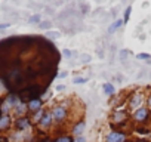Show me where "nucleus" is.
Masks as SVG:
<instances>
[{"mask_svg":"<svg viewBox=\"0 0 151 142\" xmlns=\"http://www.w3.org/2000/svg\"><path fill=\"white\" fill-rule=\"evenodd\" d=\"M50 114H52V118H53L56 123H61V121H64L65 117H67V110H65L64 105H58V107H55V108L52 110Z\"/></svg>","mask_w":151,"mask_h":142,"instance_id":"obj_1","label":"nucleus"},{"mask_svg":"<svg viewBox=\"0 0 151 142\" xmlns=\"http://www.w3.org/2000/svg\"><path fill=\"white\" fill-rule=\"evenodd\" d=\"M148 118H150V110L148 108H139L133 114V120L138 121V123H145Z\"/></svg>","mask_w":151,"mask_h":142,"instance_id":"obj_2","label":"nucleus"},{"mask_svg":"<svg viewBox=\"0 0 151 142\" xmlns=\"http://www.w3.org/2000/svg\"><path fill=\"white\" fill-rule=\"evenodd\" d=\"M124 139H126V135L122 132H117V130L110 132L107 136V142H124Z\"/></svg>","mask_w":151,"mask_h":142,"instance_id":"obj_3","label":"nucleus"},{"mask_svg":"<svg viewBox=\"0 0 151 142\" xmlns=\"http://www.w3.org/2000/svg\"><path fill=\"white\" fill-rule=\"evenodd\" d=\"M142 99H144L142 93H133L132 98H130V101H129V107L132 110H139V107L142 104Z\"/></svg>","mask_w":151,"mask_h":142,"instance_id":"obj_4","label":"nucleus"},{"mask_svg":"<svg viewBox=\"0 0 151 142\" xmlns=\"http://www.w3.org/2000/svg\"><path fill=\"white\" fill-rule=\"evenodd\" d=\"M113 121H116V124H124L127 121V113L123 110H119L113 114Z\"/></svg>","mask_w":151,"mask_h":142,"instance_id":"obj_5","label":"nucleus"},{"mask_svg":"<svg viewBox=\"0 0 151 142\" xmlns=\"http://www.w3.org/2000/svg\"><path fill=\"white\" fill-rule=\"evenodd\" d=\"M27 108L30 110V111H39V110H42V99H39V98H36V99H31L30 102H28V105H27Z\"/></svg>","mask_w":151,"mask_h":142,"instance_id":"obj_6","label":"nucleus"},{"mask_svg":"<svg viewBox=\"0 0 151 142\" xmlns=\"http://www.w3.org/2000/svg\"><path fill=\"white\" fill-rule=\"evenodd\" d=\"M52 114L50 113H45V115L42 117V120H40V127H49L50 126V123H52Z\"/></svg>","mask_w":151,"mask_h":142,"instance_id":"obj_7","label":"nucleus"},{"mask_svg":"<svg viewBox=\"0 0 151 142\" xmlns=\"http://www.w3.org/2000/svg\"><path fill=\"white\" fill-rule=\"evenodd\" d=\"M17 127L19 129V130H25L27 127H30V120L27 118V117H21V118H18L17 120Z\"/></svg>","mask_w":151,"mask_h":142,"instance_id":"obj_8","label":"nucleus"},{"mask_svg":"<svg viewBox=\"0 0 151 142\" xmlns=\"http://www.w3.org/2000/svg\"><path fill=\"white\" fill-rule=\"evenodd\" d=\"M11 126V117L9 115H2L0 117V130H6Z\"/></svg>","mask_w":151,"mask_h":142,"instance_id":"obj_9","label":"nucleus"},{"mask_svg":"<svg viewBox=\"0 0 151 142\" xmlns=\"http://www.w3.org/2000/svg\"><path fill=\"white\" fill-rule=\"evenodd\" d=\"M83 129H85V121L82 120V121H79L77 124L73 127V133H74V135H80V133L83 132Z\"/></svg>","mask_w":151,"mask_h":142,"instance_id":"obj_10","label":"nucleus"},{"mask_svg":"<svg viewBox=\"0 0 151 142\" xmlns=\"http://www.w3.org/2000/svg\"><path fill=\"white\" fill-rule=\"evenodd\" d=\"M102 89H104V92H105L107 95H113V93L116 92V89H114V86H113L111 83H104V85H102Z\"/></svg>","mask_w":151,"mask_h":142,"instance_id":"obj_11","label":"nucleus"},{"mask_svg":"<svg viewBox=\"0 0 151 142\" xmlns=\"http://www.w3.org/2000/svg\"><path fill=\"white\" fill-rule=\"evenodd\" d=\"M123 24H124V21H123V19H117V21H116V22H114V24H113V25L108 28V33H114V31H116L117 28H120Z\"/></svg>","mask_w":151,"mask_h":142,"instance_id":"obj_12","label":"nucleus"},{"mask_svg":"<svg viewBox=\"0 0 151 142\" xmlns=\"http://www.w3.org/2000/svg\"><path fill=\"white\" fill-rule=\"evenodd\" d=\"M43 115H45V111H43V110H39V111L36 113V115L33 117V120H34L36 123H40V120H42Z\"/></svg>","mask_w":151,"mask_h":142,"instance_id":"obj_13","label":"nucleus"},{"mask_svg":"<svg viewBox=\"0 0 151 142\" xmlns=\"http://www.w3.org/2000/svg\"><path fill=\"white\" fill-rule=\"evenodd\" d=\"M55 142H74V141H73V138H71V136H68V135H67V136H59V138H56V141H55Z\"/></svg>","mask_w":151,"mask_h":142,"instance_id":"obj_14","label":"nucleus"},{"mask_svg":"<svg viewBox=\"0 0 151 142\" xmlns=\"http://www.w3.org/2000/svg\"><path fill=\"white\" fill-rule=\"evenodd\" d=\"M25 110H27V107H25L24 104H19V105L17 107V114H24Z\"/></svg>","mask_w":151,"mask_h":142,"instance_id":"obj_15","label":"nucleus"},{"mask_svg":"<svg viewBox=\"0 0 151 142\" xmlns=\"http://www.w3.org/2000/svg\"><path fill=\"white\" fill-rule=\"evenodd\" d=\"M88 79H85V77H76L74 80H73V83L74 85H82V83H85Z\"/></svg>","mask_w":151,"mask_h":142,"instance_id":"obj_16","label":"nucleus"},{"mask_svg":"<svg viewBox=\"0 0 151 142\" xmlns=\"http://www.w3.org/2000/svg\"><path fill=\"white\" fill-rule=\"evenodd\" d=\"M46 36H49L50 39H58L61 34H59V31H49V33H46Z\"/></svg>","mask_w":151,"mask_h":142,"instance_id":"obj_17","label":"nucleus"},{"mask_svg":"<svg viewBox=\"0 0 151 142\" xmlns=\"http://www.w3.org/2000/svg\"><path fill=\"white\" fill-rule=\"evenodd\" d=\"M130 11H132V6H129L127 9H126V12H124V22H127L129 21V18H130Z\"/></svg>","mask_w":151,"mask_h":142,"instance_id":"obj_18","label":"nucleus"},{"mask_svg":"<svg viewBox=\"0 0 151 142\" xmlns=\"http://www.w3.org/2000/svg\"><path fill=\"white\" fill-rule=\"evenodd\" d=\"M136 132H138V133H141V135H148V133H150V130H148L147 127H138V129H136Z\"/></svg>","mask_w":151,"mask_h":142,"instance_id":"obj_19","label":"nucleus"},{"mask_svg":"<svg viewBox=\"0 0 151 142\" xmlns=\"http://www.w3.org/2000/svg\"><path fill=\"white\" fill-rule=\"evenodd\" d=\"M39 27H40V28H50V22H49V21L40 22V24H39Z\"/></svg>","mask_w":151,"mask_h":142,"instance_id":"obj_20","label":"nucleus"},{"mask_svg":"<svg viewBox=\"0 0 151 142\" xmlns=\"http://www.w3.org/2000/svg\"><path fill=\"white\" fill-rule=\"evenodd\" d=\"M28 21H30V22H40V15H34V16H31Z\"/></svg>","mask_w":151,"mask_h":142,"instance_id":"obj_21","label":"nucleus"},{"mask_svg":"<svg viewBox=\"0 0 151 142\" xmlns=\"http://www.w3.org/2000/svg\"><path fill=\"white\" fill-rule=\"evenodd\" d=\"M136 58H138V59H148L150 55H148V53H139V55H136Z\"/></svg>","mask_w":151,"mask_h":142,"instance_id":"obj_22","label":"nucleus"},{"mask_svg":"<svg viewBox=\"0 0 151 142\" xmlns=\"http://www.w3.org/2000/svg\"><path fill=\"white\" fill-rule=\"evenodd\" d=\"M64 55L70 58V56H71V50H68V49H64Z\"/></svg>","mask_w":151,"mask_h":142,"instance_id":"obj_23","label":"nucleus"},{"mask_svg":"<svg viewBox=\"0 0 151 142\" xmlns=\"http://www.w3.org/2000/svg\"><path fill=\"white\" fill-rule=\"evenodd\" d=\"M8 27H11V24H2V25H0V30H3V28H8Z\"/></svg>","mask_w":151,"mask_h":142,"instance_id":"obj_24","label":"nucleus"},{"mask_svg":"<svg viewBox=\"0 0 151 142\" xmlns=\"http://www.w3.org/2000/svg\"><path fill=\"white\" fill-rule=\"evenodd\" d=\"M83 58H85V59H83L85 62H89V61H91V56H88V55H83Z\"/></svg>","mask_w":151,"mask_h":142,"instance_id":"obj_25","label":"nucleus"},{"mask_svg":"<svg viewBox=\"0 0 151 142\" xmlns=\"http://www.w3.org/2000/svg\"><path fill=\"white\" fill-rule=\"evenodd\" d=\"M76 142H86V139H85L83 136H80V138H79L77 141H76Z\"/></svg>","mask_w":151,"mask_h":142,"instance_id":"obj_26","label":"nucleus"},{"mask_svg":"<svg viewBox=\"0 0 151 142\" xmlns=\"http://www.w3.org/2000/svg\"><path fill=\"white\" fill-rule=\"evenodd\" d=\"M126 55H129V52H127V50H123V52H122V59H123Z\"/></svg>","mask_w":151,"mask_h":142,"instance_id":"obj_27","label":"nucleus"},{"mask_svg":"<svg viewBox=\"0 0 151 142\" xmlns=\"http://www.w3.org/2000/svg\"><path fill=\"white\" fill-rule=\"evenodd\" d=\"M147 104H148V107L151 108V95L148 96V99H147Z\"/></svg>","mask_w":151,"mask_h":142,"instance_id":"obj_28","label":"nucleus"},{"mask_svg":"<svg viewBox=\"0 0 151 142\" xmlns=\"http://www.w3.org/2000/svg\"><path fill=\"white\" fill-rule=\"evenodd\" d=\"M0 142H8V139L5 136H0Z\"/></svg>","mask_w":151,"mask_h":142,"instance_id":"obj_29","label":"nucleus"},{"mask_svg":"<svg viewBox=\"0 0 151 142\" xmlns=\"http://www.w3.org/2000/svg\"><path fill=\"white\" fill-rule=\"evenodd\" d=\"M43 142H52V141H49V139H45V141H43Z\"/></svg>","mask_w":151,"mask_h":142,"instance_id":"obj_30","label":"nucleus"},{"mask_svg":"<svg viewBox=\"0 0 151 142\" xmlns=\"http://www.w3.org/2000/svg\"><path fill=\"white\" fill-rule=\"evenodd\" d=\"M138 142H145V141H138Z\"/></svg>","mask_w":151,"mask_h":142,"instance_id":"obj_31","label":"nucleus"},{"mask_svg":"<svg viewBox=\"0 0 151 142\" xmlns=\"http://www.w3.org/2000/svg\"><path fill=\"white\" fill-rule=\"evenodd\" d=\"M0 117H2V115H0Z\"/></svg>","mask_w":151,"mask_h":142,"instance_id":"obj_32","label":"nucleus"}]
</instances>
